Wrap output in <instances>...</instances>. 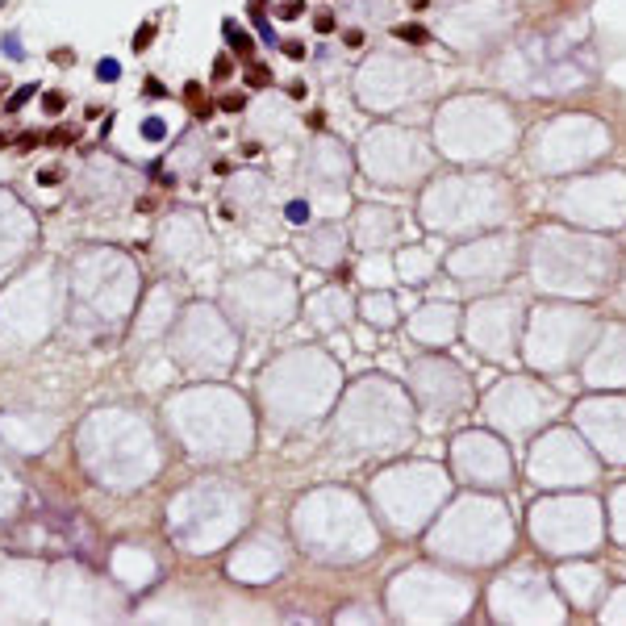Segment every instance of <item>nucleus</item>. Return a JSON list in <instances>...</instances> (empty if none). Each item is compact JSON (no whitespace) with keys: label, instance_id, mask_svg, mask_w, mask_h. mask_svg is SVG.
<instances>
[{"label":"nucleus","instance_id":"nucleus-1","mask_svg":"<svg viewBox=\"0 0 626 626\" xmlns=\"http://www.w3.org/2000/svg\"><path fill=\"white\" fill-rule=\"evenodd\" d=\"M222 34H226L230 51H234L242 63H251V59H255V42H251V34H246V29H238L234 21H226V25H222Z\"/></svg>","mask_w":626,"mask_h":626},{"label":"nucleus","instance_id":"nucleus-2","mask_svg":"<svg viewBox=\"0 0 626 626\" xmlns=\"http://www.w3.org/2000/svg\"><path fill=\"white\" fill-rule=\"evenodd\" d=\"M184 100H188V109H192V117H197V121H209V117H213V105L205 100V88H201L197 79H192V84H184Z\"/></svg>","mask_w":626,"mask_h":626},{"label":"nucleus","instance_id":"nucleus-3","mask_svg":"<svg viewBox=\"0 0 626 626\" xmlns=\"http://www.w3.org/2000/svg\"><path fill=\"white\" fill-rule=\"evenodd\" d=\"M246 13H251V21H255L259 38L276 42V29H272V21H267V0H246Z\"/></svg>","mask_w":626,"mask_h":626},{"label":"nucleus","instance_id":"nucleus-4","mask_svg":"<svg viewBox=\"0 0 626 626\" xmlns=\"http://www.w3.org/2000/svg\"><path fill=\"white\" fill-rule=\"evenodd\" d=\"M246 88H272V67L267 63H246Z\"/></svg>","mask_w":626,"mask_h":626},{"label":"nucleus","instance_id":"nucleus-5","mask_svg":"<svg viewBox=\"0 0 626 626\" xmlns=\"http://www.w3.org/2000/svg\"><path fill=\"white\" fill-rule=\"evenodd\" d=\"M392 34H397V38H401V42H413V46H422V42H426V38H430V34H426V29H422V25H397V29H392Z\"/></svg>","mask_w":626,"mask_h":626},{"label":"nucleus","instance_id":"nucleus-6","mask_svg":"<svg viewBox=\"0 0 626 626\" xmlns=\"http://www.w3.org/2000/svg\"><path fill=\"white\" fill-rule=\"evenodd\" d=\"M151 42H155V21H142V29L134 34V55H142Z\"/></svg>","mask_w":626,"mask_h":626},{"label":"nucleus","instance_id":"nucleus-7","mask_svg":"<svg viewBox=\"0 0 626 626\" xmlns=\"http://www.w3.org/2000/svg\"><path fill=\"white\" fill-rule=\"evenodd\" d=\"M163 134H167L163 117H147V121H142V138H147V142H163Z\"/></svg>","mask_w":626,"mask_h":626},{"label":"nucleus","instance_id":"nucleus-8","mask_svg":"<svg viewBox=\"0 0 626 626\" xmlns=\"http://www.w3.org/2000/svg\"><path fill=\"white\" fill-rule=\"evenodd\" d=\"M301 13H305V0H280V8H276L280 21H297Z\"/></svg>","mask_w":626,"mask_h":626},{"label":"nucleus","instance_id":"nucleus-9","mask_svg":"<svg viewBox=\"0 0 626 626\" xmlns=\"http://www.w3.org/2000/svg\"><path fill=\"white\" fill-rule=\"evenodd\" d=\"M230 72H234V55H218L213 59V79L222 84V79H230Z\"/></svg>","mask_w":626,"mask_h":626},{"label":"nucleus","instance_id":"nucleus-10","mask_svg":"<svg viewBox=\"0 0 626 626\" xmlns=\"http://www.w3.org/2000/svg\"><path fill=\"white\" fill-rule=\"evenodd\" d=\"M96 76L105 79V84H113V79L121 76V63H117V59H100V63H96Z\"/></svg>","mask_w":626,"mask_h":626},{"label":"nucleus","instance_id":"nucleus-11","mask_svg":"<svg viewBox=\"0 0 626 626\" xmlns=\"http://www.w3.org/2000/svg\"><path fill=\"white\" fill-rule=\"evenodd\" d=\"M63 105H67V100H63V92H46V96H42V113H46V117L63 113Z\"/></svg>","mask_w":626,"mask_h":626},{"label":"nucleus","instance_id":"nucleus-12","mask_svg":"<svg viewBox=\"0 0 626 626\" xmlns=\"http://www.w3.org/2000/svg\"><path fill=\"white\" fill-rule=\"evenodd\" d=\"M29 96H34V84H25V88H17V92L8 96V105H4V109H8V113H17V109H21V105L29 100Z\"/></svg>","mask_w":626,"mask_h":626},{"label":"nucleus","instance_id":"nucleus-13","mask_svg":"<svg viewBox=\"0 0 626 626\" xmlns=\"http://www.w3.org/2000/svg\"><path fill=\"white\" fill-rule=\"evenodd\" d=\"M280 51H284L288 59H305V42H301V38H284V42H280Z\"/></svg>","mask_w":626,"mask_h":626},{"label":"nucleus","instance_id":"nucleus-14","mask_svg":"<svg viewBox=\"0 0 626 626\" xmlns=\"http://www.w3.org/2000/svg\"><path fill=\"white\" fill-rule=\"evenodd\" d=\"M38 142H42V134H34V130H25V134H17V138H13V147H17V151H34Z\"/></svg>","mask_w":626,"mask_h":626},{"label":"nucleus","instance_id":"nucleus-15","mask_svg":"<svg viewBox=\"0 0 626 626\" xmlns=\"http://www.w3.org/2000/svg\"><path fill=\"white\" fill-rule=\"evenodd\" d=\"M242 105H246V92H226V96H222V109H226V113H238Z\"/></svg>","mask_w":626,"mask_h":626},{"label":"nucleus","instance_id":"nucleus-16","mask_svg":"<svg viewBox=\"0 0 626 626\" xmlns=\"http://www.w3.org/2000/svg\"><path fill=\"white\" fill-rule=\"evenodd\" d=\"M313 25H317V34H330V29H334L338 21H334V13H330V8H321V13L313 17Z\"/></svg>","mask_w":626,"mask_h":626},{"label":"nucleus","instance_id":"nucleus-17","mask_svg":"<svg viewBox=\"0 0 626 626\" xmlns=\"http://www.w3.org/2000/svg\"><path fill=\"white\" fill-rule=\"evenodd\" d=\"M288 218H293L297 226H301V222H309V205H305V201H293V205H288Z\"/></svg>","mask_w":626,"mask_h":626},{"label":"nucleus","instance_id":"nucleus-18","mask_svg":"<svg viewBox=\"0 0 626 626\" xmlns=\"http://www.w3.org/2000/svg\"><path fill=\"white\" fill-rule=\"evenodd\" d=\"M46 138H51V142H55V147H67V142H72V138H76V134H72V130H63V126H59V130H51V134H46Z\"/></svg>","mask_w":626,"mask_h":626},{"label":"nucleus","instance_id":"nucleus-19","mask_svg":"<svg viewBox=\"0 0 626 626\" xmlns=\"http://www.w3.org/2000/svg\"><path fill=\"white\" fill-rule=\"evenodd\" d=\"M51 59H55V63H59V67H72V63H76V55H72V51H55V55H51Z\"/></svg>","mask_w":626,"mask_h":626},{"label":"nucleus","instance_id":"nucleus-20","mask_svg":"<svg viewBox=\"0 0 626 626\" xmlns=\"http://www.w3.org/2000/svg\"><path fill=\"white\" fill-rule=\"evenodd\" d=\"M305 92H309V88H305L301 79H293V84H288V96H293V100H305Z\"/></svg>","mask_w":626,"mask_h":626},{"label":"nucleus","instance_id":"nucleus-21","mask_svg":"<svg viewBox=\"0 0 626 626\" xmlns=\"http://www.w3.org/2000/svg\"><path fill=\"white\" fill-rule=\"evenodd\" d=\"M147 96H155V100H159V96H167V88H163L155 76H151V79H147Z\"/></svg>","mask_w":626,"mask_h":626},{"label":"nucleus","instance_id":"nucleus-22","mask_svg":"<svg viewBox=\"0 0 626 626\" xmlns=\"http://www.w3.org/2000/svg\"><path fill=\"white\" fill-rule=\"evenodd\" d=\"M342 42H347V46H364V34H359V29H347Z\"/></svg>","mask_w":626,"mask_h":626},{"label":"nucleus","instance_id":"nucleus-23","mask_svg":"<svg viewBox=\"0 0 626 626\" xmlns=\"http://www.w3.org/2000/svg\"><path fill=\"white\" fill-rule=\"evenodd\" d=\"M4 147H13V138H8V134H0V151H4Z\"/></svg>","mask_w":626,"mask_h":626}]
</instances>
